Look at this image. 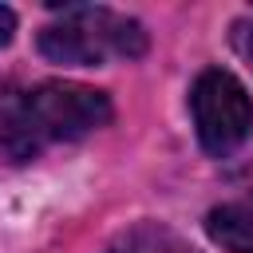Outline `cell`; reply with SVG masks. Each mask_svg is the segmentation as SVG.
I'll return each instance as SVG.
<instances>
[{"instance_id": "obj_1", "label": "cell", "mask_w": 253, "mask_h": 253, "mask_svg": "<svg viewBox=\"0 0 253 253\" xmlns=\"http://www.w3.org/2000/svg\"><path fill=\"white\" fill-rule=\"evenodd\" d=\"M40 51L63 67H99L107 59H138L146 51V32L138 20L111 8L71 4L63 8V20L40 32Z\"/></svg>"}, {"instance_id": "obj_2", "label": "cell", "mask_w": 253, "mask_h": 253, "mask_svg": "<svg viewBox=\"0 0 253 253\" xmlns=\"http://www.w3.org/2000/svg\"><path fill=\"white\" fill-rule=\"evenodd\" d=\"M111 123V99L107 91L83 87V83H40L16 103V130H20V154L36 150L40 142H71Z\"/></svg>"}, {"instance_id": "obj_3", "label": "cell", "mask_w": 253, "mask_h": 253, "mask_svg": "<svg viewBox=\"0 0 253 253\" xmlns=\"http://www.w3.org/2000/svg\"><path fill=\"white\" fill-rule=\"evenodd\" d=\"M190 115H194L202 150L213 158L233 154L253 130V99H249L245 83L225 67H206L194 79Z\"/></svg>"}, {"instance_id": "obj_4", "label": "cell", "mask_w": 253, "mask_h": 253, "mask_svg": "<svg viewBox=\"0 0 253 253\" xmlns=\"http://www.w3.org/2000/svg\"><path fill=\"white\" fill-rule=\"evenodd\" d=\"M206 233L229 253H253V194L213 206L206 213Z\"/></svg>"}, {"instance_id": "obj_5", "label": "cell", "mask_w": 253, "mask_h": 253, "mask_svg": "<svg viewBox=\"0 0 253 253\" xmlns=\"http://www.w3.org/2000/svg\"><path fill=\"white\" fill-rule=\"evenodd\" d=\"M233 51L253 67V16H245V20L233 24Z\"/></svg>"}, {"instance_id": "obj_6", "label": "cell", "mask_w": 253, "mask_h": 253, "mask_svg": "<svg viewBox=\"0 0 253 253\" xmlns=\"http://www.w3.org/2000/svg\"><path fill=\"white\" fill-rule=\"evenodd\" d=\"M12 32H16V12L0 4V47H4L8 40H12Z\"/></svg>"}]
</instances>
